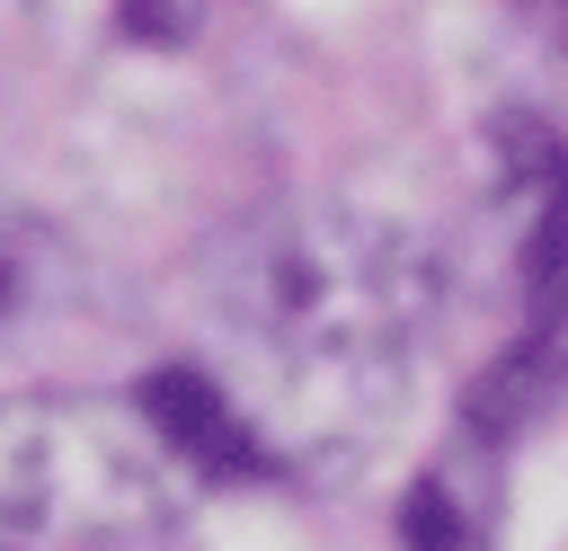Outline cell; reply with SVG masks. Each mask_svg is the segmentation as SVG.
Here are the masks:
<instances>
[{"label": "cell", "instance_id": "obj_1", "mask_svg": "<svg viewBox=\"0 0 568 551\" xmlns=\"http://www.w3.org/2000/svg\"><path fill=\"white\" fill-rule=\"evenodd\" d=\"M204 311L231 347V391L257 418L266 453L364 444L417 347L435 338L444 276L435 249L346 196H293L231 222L204 258Z\"/></svg>", "mask_w": 568, "mask_h": 551}, {"label": "cell", "instance_id": "obj_2", "mask_svg": "<svg viewBox=\"0 0 568 551\" xmlns=\"http://www.w3.org/2000/svg\"><path fill=\"white\" fill-rule=\"evenodd\" d=\"M186 453L133 400L18 391L0 400V542L18 551H178Z\"/></svg>", "mask_w": 568, "mask_h": 551}, {"label": "cell", "instance_id": "obj_3", "mask_svg": "<svg viewBox=\"0 0 568 551\" xmlns=\"http://www.w3.org/2000/svg\"><path fill=\"white\" fill-rule=\"evenodd\" d=\"M506 196H515V231H524V338L515 355L488 373L497 391L479 400V418H524V400L568 364V151L541 124H506Z\"/></svg>", "mask_w": 568, "mask_h": 551}, {"label": "cell", "instance_id": "obj_4", "mask_svg": "<svg viewBox=\"0 0 568 551\" xmlns=\"http://www.w3.org/2000/svg\"><path fill=\"white\" fill-rule=\"evenodd\" d=\"M53 284H62V249H53V231L0 213V338H18V329L53 302Z\"/></svg>", "mask_w": 568, "mask_h": 551}, {"label": "cell", "instance_id": "obj_5", "mask_svg": "<svg viewBox=\"0 0 568 551\" xmlns=\"http://www.w3.org/2000/svg\"><path fill=\"white\" fill-rule=\"evenodd\" d=\"M532 9H541V18H550V27L568 36V0H532Z\"/></svg>", "mask_w": 568, "mask_h": 551}, {"label": "cell", "instance_id": "obj_6", "mask_svg": "<svg viewBox=\"0 0 568 551\" xmlns=\"http://www.w3.org/2000/svg\"><path fill=\"white\" fill-rule=\"evenodd\" d=\"M0 551H18V542H0Z\"/></svg>", "mask_w": 568, "mask_h": 551}]
</instances>
